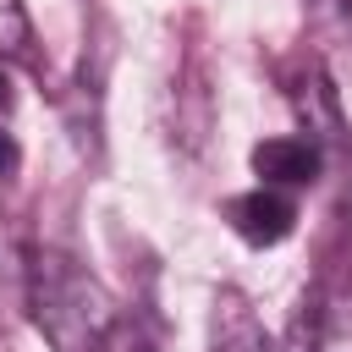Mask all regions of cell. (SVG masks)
I'll return each mask as SVG.
<instances>
[{
    "label": "cell",
    "instance_id": "cell-1",
    "mask_svg": "<svg viewBox=\"0 0 352 352\" xmlns=\"http://www.w3.org/2000/svg\"><path fill=\"white\" fill-rule=\"evenodd\" d=\"M33 319L55 341V352H99L104 336L121 324L104 286L60 253L33 258Z\"/></svg>",
    "mask_w": 352,
    "mask_h": 352
},
{
    "label": "cell",
    "instance_id": "cell-2",
    "mask_svg": "<svg viewBox=\"0 0 352 352\" xmlns=\"http://www.w3.org/2000/svg\"><path fill=\"white\" fill-rule=\"evenodd\" d=\"M226 214H231L236 236L253 242V248H275V242H286L292 226H297V204H292L286 192H275V187H253V192L231 198Z\"/></svg>",
    "mask_w": 352,
    "mask_h": 352
},
{
    "label": "cell",
    "instance_id": "cell-3",
    "mask_svg": "<svg viewBox=\"0 0 352 352\" xmlns=\"http://www.w3.org/2000/svg\"><path fill=\"white\" fill-rule=\"evenodd\" d=\"M209 352H275V341L264 336V324H258V314L248 308V297H236V292H220V297H214Z\"/></svg>",
    "mask_w": 352,
    "mask_h": 352
},
{
    "label": "cell",
    "instance_id": "cell-4",
    "mask_svg": "<svg viewBox=\"0 0 352 352\" xmlns=\"http://www.w3.org/2000/svg\"><path fill=\"white\" fill-rule=\"evenodd\" d=\"M253 170L264 176V187H308L319 176V148L308 138H270L253 148Z\"/></svg>",
    "mask_w": 352,
    "mask_h": 352
},
{
    "label": "cell",
    "instance_id": "cell-5",
    "mask_svg": "<svg viewBox=\"0 0 352 352\" xmlns=\"http://www.w3.org/2000/svg\"><path fill=\"white\" fill-rule=\"evenodd\" d=\"M314 352H352V286L330 292L314 324Z\"/></svg>",
    "mask_w": 352,
    "mask_h": 352
},
{
    "label": "cell",
    "instance_id": "cell-6",
    "mask_svg": "<svg viewBox=\"0 0 352 352\" xmlns=\"http://www.w3.org/2000/svg\"><path fill=\"white\" fill-rule=\"evenodd\" d=\"M28 50V11L22 0H0V55Z\"/></svg>",
    "mask_w": 352,
    "mask_h": 352
},
{
    "label": "cell",
    "instance_id": "cell-7",
    "mask_svg": "<svg viewBox=\"0 0 352 352\" xmlns=\"http://www.w3.org/2000/svg\"><path fill=\"white\" fill-rule=\"evenodd\" d=\"M16 160H22V154H16L11 132H0V176H11V170H16Z\"/></svg>",
    "mask_w": 352,
    "mask_h": 352
},
{
    "label": "cell",
    "instance_id": "cell-8",
    "mask_svg": "<svg viewBox=\"0 0 352 352\" xmlns=\"http://www.w3.org/2000/svg\"><path fill=\"white\" fill-rule=\"evenodd\" d=\"M6 110H11V77L0 72V116H6Z\"/></svg>",
    "mask_w": 352,
    "mask_h": 352
},
{
    "label": "cell",
    "instance_id": "cell-9",
    "mask_svg": "<svg viewBox=\"0 0 352 352\" xmlns=\"http://www.w3.org/2000/svg\"><path fill=\"white\" fill-rule=\"evenodd\" d=\"M336 6H341V16H346V22H352V0H336Z\"/></svg>",
    "mask_w": 352,
    "mask_h": 352
}]
</instances>
